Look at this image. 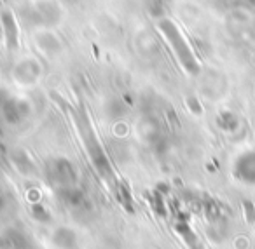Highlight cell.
Returning a JSON list of instances; mask_svg holds the SVG:
<instances>
[{
    "mask_svg": "<svg viewBox=\"0 0 255 249\" xmlns=\"http://www.w3.org/2000/svg\"><path fill=\"white\" fill-rule=\"evenodd\" d=\"M161 28H163V32L166 33V37L170 39L171 46L175 47V51H177L180 61L192 72V74H194V72H196V61H194V58H192V53L189 51V47L185 46V40L182 39L178 28L171 21H164Z\"/></svg>",
    "mask_w": 255,
    "mask_h": 249,
    "instance_id": "1",
    "label": "cell"
},
{
    "mask_svg": "<svg viewBox=\"0 0 255 249\" xmlns=\"http://www.w3.org/2000/svg\"><path fill=\"white\" fill-rule=\"evenodd\" d=\"M47 172H49V179L56 186H60V190L68 188V186H74L75 179H77L74 166H72L68 161H65V159H56V161L51 162Z\"/></svg>",
    "mask_w": 255,
    "mask_h": 249,
    "instance_id": "2",
    "label": "cell"
},
{
    "mask_svg": "<svg viewBox=\"0 0 255 249\" xmlns=\"http://www.w3.org/2000/svg\"><path fill=\"white\" fill-rule=\"evenodd\" d=\"M0 249H32V244L21 230L9 228L0 234Z\"/></svg>",
    "mask_w": 255,
    "mask_h": 249,
    "instance_id": "3",
    "label": "cell"
},
{
    "mask_svg": "<svg viewBox=\"0 0 255 249\" xmlns=\"http://www.w3.org/2000/svg\"><path fill=\"white\" fill-rule=\"evenodd\" d=\"M236 176L248 185H255V152H248L238 159Z\"/></svg>",
    "mask_w": 255,
    "mask_h": 249,
    "instance_id": "4",
    "label": "cell"
},
{
    "mask_svg": "<svg viewBox=\"0 0 255 249\" xmlns=\"http://www.w3.org/2000/svg\"><path fill=\"white\" fill-rule=\"evenodd\" d=\"M53 242L56 244V248H60V249H75L77 248V235H75V232L70 230V228L60 227L54 230Z\"/></svg>",
    "mask_w": 255,
    "mask_h": 249,
    "instance_id": "5",
    "label": "cell"
},
{
    "mask_svg": "<svg viewBox=\"0 0 255 249\" xmlns=\"http://www.w3.org/2000/svg\"><path fill=\"white\" fill-rule=\"evenodd\" d=\"M25 103L21 101H16V99H11V101L5 105V117H7L9 122H19L23 117L26 115V108H25Z\"/></svg>",
    "mask_w": 255,
    "mask_h": 249,
    "instance_id": "6",
    "label": "cell"
},
{
    "mask_svg": "<svg viewBox=\"0 0 255 249\" xmlns=\"http://www.w3.org/2000/svg\"><path fill=\"white\" fill-rule=\"evenodd\" d=\"M4 206H5V199H4V195L0 193V209H4Z\"/></svg>",
    "mask_w": 255,
    "mask_h": 249,
    "instance_id": "7",
    "label": "cell"
}]
</instances>
